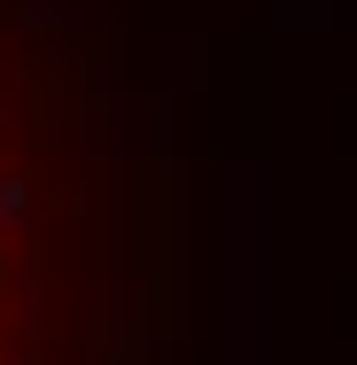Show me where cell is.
Segmentation results:
<instances>
[{
  "label": "cell",
  "instance_id": "obj_1",
  "mask_svg": "<svg viewBox=\"0 0 357 365\" xmlns=\"http://www.w3.org/2000/svg\"><path fill=\"white\" fill-rule=\"evenodd\" d=\"M0 365H155V210L101 0H0Z\"/></svg>",
  "mask_w": 357,
  "mask_h": 365
}]
</instances>
